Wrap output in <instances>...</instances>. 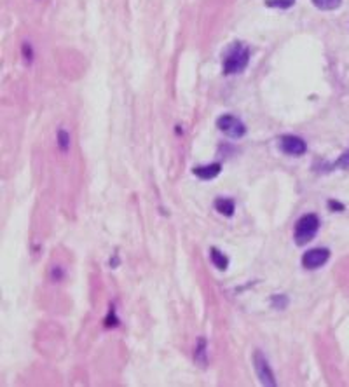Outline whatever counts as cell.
<instances>
[{"label":"cell","instance_id":"8992f818","mask_svg":"<svg viewBox=\"0 0 349 387\" xmlns=\"http://www.w3.org/2000/svg\"><path fill=\"white\" fill-rule=\"evenodd\" d=\"M280 148L283 150L285 153H288V156H304L305 150H307V147H305V141L302 140V138L295 136V134H286V136L281 138L280 141Z\"/></svg>","mask_w":349,"mask_h":387},{"label":"cell","instance_id":"277c9868","mask_svg":"<svg viewBox=\"0 0 349 387\" xmlns=\"http://www.w3.org/2000/svg\"><path fill=\"white\" fill-rule=\"evenodd\" d=\"M253 363H255V372H257V375H258V380H260L264 385H276L273 370H270L267 359H265V356L260 353V351L255 353Z\"/></svg>","mask_w":349,"mask_h":387},{"label":"cell","instance_id":"30bf717a","mask_svg":"<svg viewBox=\"0 0 349 387\" xmlns=\"http://www.w3.org/2000/svg\"><path fill=\"white\" fill-rule=\"evenodd\" d=\"M342 0H313V4L321 11H333L340 6Z\"/></svg>","mask_w":349,"mask_h":387},{"label":"cell","instance_id":"7a4b0ae2","mask_svg":"<svg viewBox=\"0 0 349 387\" xmlns=\"http://www.w3.org/2000/svg\"><path fill=\"white\" fill-rule=\"evenodd\" d=\"M320 230V218L313 213L309 215H304L302 218L297 220L295 223V230H293V238H295V243L302 246V244H307Z\"/></svg>","mask_w":349,"mask_h":387},{"label":"cell","instance_id":"5bb4252c","mask_svg":"<svg viewBox=\"0 0 349 387\" xmlns=\"http://www.w3.org/2000/svg\"><path fill=\"white\" fill-rule=\"evenodd\" d=\"M328 204H330V208H333V209H335V211H342V209H344L342 204L335 203V201H330V203H328Z\"/></svg>","mask_w":349,"mask_h":387},{"label":"cell","instance_id":"5b68a950","mask_svg":"<svg viewBox=\"0 0 349 387\" xmlns=\"http://www.w3.org/2000/svg\"><path fill=\"white\" fill-rule=\"evenodd\" d=\"M328 258H330V251L325 250V248H315V250H309L304 253V256H302V265L311 270V268H318L325 265V263L328 262Z\"/></svg>","mask_w":349,"mask_h":387},{"label":"cell","instance_id":"4fadbf2b","mask_svg":"<svg viewBox=\"0 0 349 387\" xmlns=\"http://www.w3.org/2000/svg\"><path fill=\"white\" fill-rule=\"evenodd\" d=\"M23 54H25V58H26V61H32V58H33V53H32V49H30V44L28 42H25L23 44Z\"/></svg>","mask_w":349,"mask_h":387},{"label":"cell","instance_id":"3957f363","mask_svg":"<svg viewBox=\"0 0 349 387\" xmlns=\"http://www.w3.org/2000/svg\"><path fill=\"white\" fill-rule=\"evenodd\" d=\"M217 126H218V129L225 134V136H229V138H234V140H238V138H241L243 134L246 133V128H245V124H243L241 121L238 119V117H234V115H222V117H218V121H217Z\"/></svg>","mask_w":349,"mask_h":387},{"label":"cell","instance_id":"9a60e30c","mask_svg":"<svg viewBox=\"0 0 349 387\" xmlns=\"http://www.w3.org/2000/svg\"><path fill=\"white\" fill-rule=\"evenodd\" d=\"M340 166H344V168H349V153H346V156L342 157V159L339 161Z\"/></svg>","mask_w":349,"mask_h":387},{"label":"cell","instance_id":"7c38bea8","mask_svg":"<svg viewBox=\"0 0 349 387\" xmlns=\"http://www.w3.org/2000/svg\"><path fill=\"white\" fill-rule=\"evenodd\" d=\"M58 143H60V148L63 152H68V147H70V138H68V133L65 129H60L58 131Z\"/></svg>","mask_w":349,"mask_h":387},{"label":"cell","instance_id":"52a82bcc","mask_svg":"<svg viewBox=\"0 0 349 387\" xmlns=\"http://www.w3.org/2000/svg\"><path fill=\"white\" fill-rule=\"evenodd\" d=\"M222 171V166L220 164H208V166H198V168L192 169V173H194L198 178L201 180H213L217 178L218 175H220Z\"/></svg>","mask_w":349,"mask_h":387},{"label":"cell","instance_id":"8fae6325","mask_svg":"<svg viewBox=\"0 0 349 387\" xmlns=\"http://www.w3.org/2000/svg\"><path fill=\"white\" fill-rule=\"evenodd\" d=\"M295 4V0H265L267 7H276V9H290Z\"/></svg>","mask_w":349,"mask_h":387},{"label":"cell","instance_id":"6da1fadb","mask_svg":"<svg viewBox=\"0 0 349 387\" xmlns=\"http://www.w3.org/2000/svg\"><path fill=\"white\" fill-rule=\"evenodd\" d=\"M250 63V51L248 47L241 42H234L227 49L223 56V73L225 75H236L245 72V68Z\"/></svg>","mask_w":349,"mask_h":387},{"label":"cell","instance_id":"9c48e42d","mask_svg":"<svg viewBox=\"0 0 349 387\" xmlns=\"http://www.w3.org/2000/svg\"><path fill=\"white\" fill-rule=\"evenodd\" d=\"M211 262H213L215 267L220 268V270H225L227 265H229V258H227L220 250H217V248L211 250Z\"/></svg>","mask_w":349,"mask_h":387},{"label":"cell","instance_id":"ba28073f","mask_svg":"<svg viewBox=\"0 0 349 387\" xmlns=\"http://www.w3.org/2000/svg\"><path fill=\"white\" fill-rule=\"evenodd\" d=\"M215 209L223 216H232L236 206H234V201L227 199V197H218V199L215 201Z\"/></svg>","mask_w":349,"mask_h":387}]
</instances>
